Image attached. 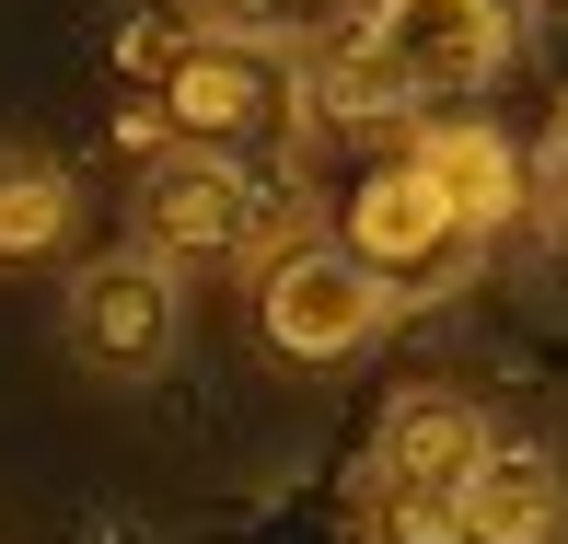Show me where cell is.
<instances>
[{
	"label": "cell",
	"instance_id": "6da1fadb",
	"mask_svg": "<svg viewBox=\"0 0 568 544\" xmlns=\"http://www.w3.org/2000/svg\"><path fill=\"white\" fill-rule=\"evenodd\" d=\"M151 116L163 140L221 151V163H278L302 140V59H267V47H232V35H151Z\"/></svg>",
	"mask_w": 568,
	"mask_h": 544
},
{
	"label": "cell",
	"instance_id": "7a4b0ae2",
	"mask_svg": "<svg viewBox=\"0 0 568 544\" xmlns=\"http://www.w3.org/2000/svg\"><path fill=\"white\" fill-rule=\"evenodd\" d=\"M395 314H406V301L359 267L337 232H314V220H291L267 255H255V336H267V359H291V371L359 359Z\"/></svg>",
	"mask_w": 568,
	"mask_h": 544
},
{
	"label": "cell",
	"instance_id": "3957f363",
	"mask_svg": "<svg viewBox=\"0 0 568 544\" xmlns=\"http://www.w3.org/2000/svg\"><path fill=\"white\" fill-rule=\"evenodd\" d=\"M128 220H140L128 244L163 255L174 278H197V267H255V255L291 232V220L267 209V174L221 163V151H186V140H151L140 186H128Z\"/></svg>",
	"mask_w": 568,
	"mask_h": 544
},
{
	"label": "cell",
	"instance_id": "277c9868",
	"mask_svg": "<svg viewBox=\"0 0 568 544\" xmlns=\"http://www.w3.org/2000/svg\"><path fill=\"white\" fill-rule=\"evenodd\" d=\"M348 35L383 59V82L418 116H453L464 93H487L523 59V12H510V0H359Z\"/></svg>",
	"mask_w": 568,
	"mask_h": 544
},
{
	"label": "cell",
	"instance_id": "5b68a950",
	"mask_svg": "<svg viewBox=\"0 0 568 544\" xmlns=\"http://www.w3.org/2000/svg\"><path fill=\"white\" fill-rule=\"evenodd\" d=\"M59 336H70V359H82L93 382H151L186 348V278H174L163 255H140V244H105V255L70 267Z\"/></svg>",
	"mask_w": 568,
	"mask_h": 544
},
{
	"label": "cell",
	"instance_id": "8992f818",
	"mask_svg": "<svg viewBox=\"0 0 568 544\" xmlns=\"http://www.w3.org/2000/svg\"><path fill=\"white\" fill-rule=\"evenodd\" d=\"M337 244H348L359 267H372L383 290H395V301H418V290H453V278L476 267V244H464V232L442 220V197L418 186V163H406V151H395V163H372V174L348 186V209H337Z\"/></svg>",
	"mask_w": 568,
	"mask_h": 544
},
{
	"label": "cell",
	"instance_id": "52a82bcc",
	"mask_svg": "<svg viewBox=\"0 0 568 544\" xmlns=\"http://www.w3.org/2000/svg\"><path fill=\"white\" fill-rule=\"evenodd\" d=\"M406 163H418V186L442 197V220H453L476 255L534 209L523 151H510V127H487V116H418V127H406Z\"/></svg>",
	"mask_w": 568,
	"mask_h": 544
},
{
	"label": "cell",
	"instance_id": "ba28073f",
	"mask_svg": "<svg viewBox=\"0 0 568 544\" xmlns=\"http://www.w3.org/2000/svg\"><path fill=\"white\" fill-rule=\"evenodd\" d=\"M487 406L476 394H453V382H406L395 406H383V429H372V475L359 486H406V499H464V475L487 463Z\"/></svg>",
	"mask_w": 568,
	"mask_h": 544
},
{
	"label": "cell",
	"instance_id": "9c48e42d",
	"mask_svg": "<svg viewBox=\"0 0 568 544\" xmlns=\"http://www.w3.org/2000/svg\"><path fill=\"white\" fill-rule=\"evenodd\" d=\"M453 510H464V544H568V475L534 440H487Z\"/></svg>",
	"mask_w": 568,
	"mask_h": 544
},
{
	"label": "cell",
	"instance_id": "30bf717a",
	"mask_svg": "<svg viewBox=\"0 0 568 544\" xmlns=\"http://www.w3.org/2000/svg\"><path fill=\"white\" fill-rule=\"evenodd\" d=\"M70 244H82V186H70V163L0 140V278L12 267H59Z\"/></svg>",
	"mask_w": 568,
	"mask_h": 544
},
{
	"label": "cell",
	"instance_id": "8fae6325",
	"mask_svg": "<svg viewBox=\"0 0 568 544\" xmlns=\"http://www.w3.org/2000/svg\"><path fill=\"white\" fill-rule=\"evenodd\" d=\"M197 35H232V47H267V59H314L325 35H337V0H186Z\"/></svg>",
	"mask_w": 568,
	"mask_h": 544
},
{
	"label": "cell",
	"instance_id": "7c38bea8",
	"mask_svg": "<svg viewBox=\"0 0 568 544\" xmlns=\"http://www.w3.org/2000/svg\"><path fill=\"white\" fill-rule=\"evenodd\" d=\"M523 174H534V220H546V232H557V244H568V116H557V140H546V151H534V163H523Z\"/></svg>",
	"mask_w": 568,
	"mask_h": 544
},
{
	"label": "cell",
	"instance_id": "4fadbf2b",
	"mask_svg": "<svg viewBox=\"0 0 568 544\" xmlns=\"http://www.w3.org/2000/svg\"><path fill=\"white\" fill-rule=\"evenodd\" d=\"M546 12H557V23H568V0H546Z\"/></svg>",
	"mask_w": 568,
	"mask_h": 544
}]
</instances>
